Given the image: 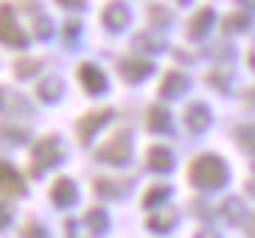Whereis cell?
Segmentation results:
<instances>
[{"mask_svg":"<svg viewBox=\"0 0 255 238\" xmlns=\"http://www.w3.org/2000/svg\"><path fill=\"white\" fill-rule=\"evenodd\" d=\"M107 213L101 208H90L87 210V213H84V227H87V230L90 233H96V236H101V233L107 230Z\"/></svg>","mask_w":255,"mask_h":238,"instance_id":"6","label":"cell"},{"mask_svg":"<svg viewBox=\"0 0 255 238\" xmlns=\"http://www.w3.org/2000/svg\"><path fill=\"white\" fill-rule=\"evenodd\" d=\"M23 191H25V185H23V179H20V174H17L8 163H3V160H0V194L20 196Z\"/></svg>","mask_w":255,"mask_h":238,"instance_id":"3","label":"cell"},{"mask_svg":"<svg viewBox=\"0 0 255 238\" xmlns=\"http://www.w3.org/2000/svg\"><path fill=\"white\" fill-rule=\"evenodd\" d=\"M6 224H8V208L3 205V202H0V230H3Z\"/></svg>","mask_w":255,"mask_h":238,"instance_id":"13","label":"cell"},{"mask_svg":"<svg viewBox=\"0 0 255 238\" xmlns=\"http://www.w3.org/2000/svg\"><path fill=\"white\" fill-rule=\"evenodd\" d=\"M20 236H23V238H48V233H45V227H42V224L28 222L23 230H20Z\"/></svg>","mask_w":255,"mask_h":238,"instance_id":"11","label":"cell"},{"mask_svg":"<svg viewBox=\"0 0 255 238\" xmlns=\"http://www.w3.org/2000/svg\"><path fill=\"white\" fill-rule=\"evenodd\" d=\"M174 224H177V213L174 210H168V213H154V216L146 219V227L151 233H165V230H171Z\"/></svg>","mask_w":255,"mask_h":238,"instance_id":"7","label":"cell"},{"mask_svg":"<svg viewBox=\"0 0 255 238\" xmlns=\"http://www.w3.org/2000/svg\"><path fill=\"white\" fill-rule=\"evenodd\" d=\"M82 79L87 82L84 87L90 90V93H93V90H101V87H104V79H101V73H93V76H90V67H84V70H82Z\"/></svg>","mask_w":255,"mask_h":238,"instance_id":"12","label":"cell"},{"mask_svg":"<svg viewBox=\"0 0 255 238\" xmlns=\"http://www.w3.org/2000/svg\"><path fill=\"white\" fill-rule=\"evenodd\" d=\"M165 194H168V185H154L146 191V196L140 199L143 208H154V205H160V202L165 199Z\"/></svg>","mask_w":255,"mask_h":238,"instance_id":"9","label":"cell"},{"mask_svg":"<svg viewBox=\"0 0 255 238\" xmlns=\"http://www.w3.org/2000/svg\"><path fill=\"white\" fill-rule=\"evenodd\" d=\"M149 165L151 168H157V171H168V168H171V154H168L165 149H151Z\"/></svg>","mask_w":255,"mask_h":238,"instance_id":"10","label":"cell"},{"mask_svg":"<svg viewBox=\"0 0 255 238\" xmlns=\"http://www.w3.org/2000/svg\"><path fill=\"white\" fill-rule=\"evenodd\" d=\"M110 118V112H98V115H87V118H82L79 120V137H82V140H87V137H90L93 132H96L98 126H101V123H104V120Z\"/></svg>","mask_w":255,"mask_h":238,"instance_id":"8","label":"cell"},{"mask_svg":"<svg viewBox=\"0 0 255 238\" xmlns=\"http://www.w3.org/2000/svg\"><path fill=\"white\" fill-rule=\"evenodd\" d=\"M48 196H51V202L56 205V208H68V205H73V202H76V185L70 182V179L59 177V179L51 185Z\"/></svg>","mask_w":255,"mask_h":238,"instance_id":"4","label":"cell"},{"mask_svg":"<svg viewBox=\"0 0 255 238\" xmlns=\"http://www.w3.org/2000/svg\"><path fill=\"white\" fill-rule=\"evenodd\" d=\"M188 174H191V182L199 188H219L227 177V168L219 157L205 154V157H199V160L191 163V171Z\"/></svg>","mask_w":255,"mask_h":238,"instance_id":"1","label":"cell"},{"mask_svg":"<svg viewBox=\"0 0 255 238\" xmlns=\"http://www.w3.org/2000/svg\"><path fill=\"white\" fill-rule=\"evenodd\" d=\"M53 146H56V140H53V137H45V140L34 149V154H31V177H39L51 163H56L59 154L53 151Z\"/></svg>","mask_w":255,"mask_h":238,"instance_id":"2","label":"cell"},{"mask_svg":"<svg viewBox=\"0 0 255 238\" xmlns=\"http://www.w3.org/2000/svg\"><path fill=\"white\" fill-rule=\"evenodd\" d=\"M98 157H101V160H110V163H124L129 157V137L127 134H121V140L115 137L113 143H107L104 149L98 151Z\"/></svg>","mask_w":255,"mask_h":238,"instance_id":"5","label":"cell"},{"mask_svg":"<svg viewBox=\"0 0 255 238\" xmlns=\"http://www.w3.org/2000/svg\"><path fill=\"white\" fill-rule=\"evenodd\" d=\"M194 238H219V236H216V233H213V230H199V233H196Z\"/></svg>","mask_w":255,"mask_h":238,"instance_id":"14","label":"cell"}]
</instances>
